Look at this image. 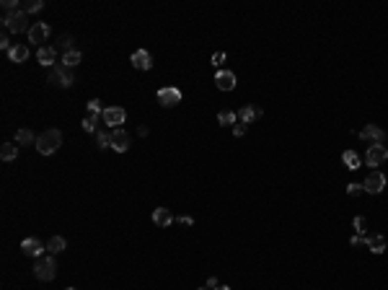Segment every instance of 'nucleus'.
Listing matches in <instances>:
<instances>
[{
    "label": "nucleus",
    "mask_w": 388,
    "mask_h": 290,
    "mask_svg": "<svg viewBox=\"0 0 388 290\" xmlns=\"http://www.w3.org/2000/svg\"><path fill=\"white\" fill-rule=\"evenodd\" d=\"M62 145V132L60 130H47L37 137V150L42 156H52L57 153V148Z\"/></svg>",
    "instance_id": "obj_1"
},
{
    "label": "nucleus",
    "mask_w": 388,
    "mask_h": 290,
    "mask_svg": "<svg viewBox=\"0 0 388 290\" xmlns=\"http://www.w3.org/2000/svg\"><path fill=\"white\" fill-rule=\"evenodd\" d=\"M3 26H5L10 34L31 31V26H29V21H26V13H24V10H5V13H3Z\"/></svg>",
    "instance_id": "obj_2"
},
{
    "label": "nucleus",
    "mask_w": 388,
    "mask_h": 290,
    "mask_svg": "<svg viewBox=\"0 0 388 290\" xmlns=\"http://www.w3.org/2000/svg\"><path fill=\"white\" fill-rule=\"evenodd\" d=\"M34 275H37V280H42V283L54 280V275H57L54 257H39L37 259V267H34Z\"/></svg>",
    "instance_id": "obj_3"
},
{
    "label": "nucleus",
    "mask_w": 388,
    "mask_h": 290,
    "mask_svg": "<svg viewBox=\"0 0 388 290\" xmlns=\"http://www.w3.org/2000/svg\"><path fill=\"white\" fill-rule=\"evenodd\" d=\"M49 83H52V86H60V88H70V86L75 83L73 70H70V67H65L62 62L54 65L52 70H49Z\"/></svg>",
    "instance_id": "obj_4"
},
{
    "label": "nucleus",
    "mask_w": 388,
    "mask_h": 290,
    "mask_svg": "<svg viewBox=\"0 0 388 290\" xmlns=\"http://www.w3.org/2000/svg\"><path fill=\"white\" fill-rule=\"evenodd\" d=\"M101 117H104V124H109L111 130H117V127L127 119V112H124L122 107H109V109L101 112Z\"/></svg>",
    "instance_id": "obj_5"
},
{
    "label": "nucleus",
    "mask_w": 388,
    "mask_h": 290,
    "mask_svg": "<svg viewBox=\"0 0 388 290\" xmlns=\"http://www.w3.org/2000/svg\"><path fill=\"white\" fill-rule=\"evenodd\" d=\"M362 187H365V192H368V194H381L386 189V176H383L381 171H370Z\"/></svg>",
    "instance_id": "obj_6"
},
{
    "label": "nucleus",
    "mask_w": 388,
    "mask_h": 290,
    "mask_svg": "<svg viewBox=\"0 0 388 290\" xmlns=\"http://www.w3.org/2000/svg\"><path fill=\"white\" fill-rule=\"evenodd\" d=\"M158 101H161V107L171 109V107H176V104H181V91L174 86H166V88L158 91Z\"/></svg>",
    "instance_id": "obj_7"
},
{
    "label": "nucleus",
    "mask_w": 388,
    "mask_h": 290,
    "mask_svg": "<svg viewBox=\"0 0 388 290\" xmlns=\"http://www.w3.org/2000/svg\"><path fill=\"white\" fill-rule=\"evenodd\" d=\"M111 150H117V153H127V150H130V135H127V130H122V127L111 130Z\"/></svg>",
    "instance_id": "obj_8"
},
{
    "label": "nucleus",
    "mask_w": 388,
    "mask_h": 290,
    "mask_svg": "<svg viewBox=\"0 0 388 290\" xmlns=\"http://www.w3.org/2000/svg\"><path fill=\"white\" fill-rule=\"evenodd\" d=\"M360 137H362V140H368V143H373V145H383L386 132L381 130L378 124H368V127H365V130L360 132Z\"/></svg>",
    "instance_id": "obj_9"
},
{
    "label": "nucleus",
    "mask_w": 388,
    "mask_h": 290,
    "mask_svg": "<svg viewBox=\"0 0 388 290\" xmlns=\"http://www.w3.org/2000/svg\"><path fill=\"white\" fill-rule=\"evenodd\" d=\"M130 62H132V67H138V70H150V67H153V60H150V52H147V50L132 52Z\"/></svg>",
    "instance_id": "obj_10"
},
{
    "label": "nucleus",
    "mask_w": 388,
    "mask_h": 290,
    "mask_svg": "<svg viewBox=\"0 0 388 290\" xmlns=\"http://www.w3.org/2000/svg\"><path fill=\"white\" fill-rule=\"evenodd\" d=\"M44 249H47V246H44L39 238H26V241H21V251H24L26 257H37V259H39Z\"/></svg>",
    "instance_id": "obj_11"
},
{
    "label": "nucleus",
    "mask_w": 388,
    "mask_h": 290,
    "mask_svg": "<svg viewBox=\"0 0 388 290\" xmlns=\"http://www.w3.org/2000/svg\"><path fill=\"white\" fill-rule=\"evenodd\" d=\"M215 83H218L220 91H233V88H236V73H231V70H218V75H215Z\"/></svg>",
    "instance_id": "obj_12"
},
{
    "label": "nucleus",
    "mask_w": 388,
    "mask_h": 290,
    "mask_svg": "<svg viewBox=\"0 0 388 290\" xmlns=\"http://www.w3.org/2000/svg\"><path fill=\"white\" fill-rule=\"evenodd\" d=\"M37 60H39V65H44V67H54V62H57V50H54V47H39V50H37Z\"/></svg>",
    "instance_id": "obj_13"
},
{
    "label": "nucleus",
    "mask_w": 388,
    "mask_h": 290,
    "mask_svg": "<svg viewBox=\"0 0 388 290\" xmlns=\"http://www.w3.org/2000/svg\"><path fill=\"white\" fill-rule=\"evenodd\" d=\"M386 161V148L383 145H370L368 148V156H365V164L368 166H378Z\"/></svg>",
    "instance_id": "obj_14"
},
{
    "label": "nucleus",
    "mask_w": 388,
    "mask_h": 290,
    "mask_svg": "<svg viewBox=\"0 0 388 290\" xmlns=\"http://www.w3.org/2000/svg\"><path fill=\"white\" fill-rule=\"evenodd\" d=\"M261 107H251V104H246V107H241V112H238V119H241L243 124H248V122H254V119H259L261 117Z\"/></svg>",
    "instance_id": "obj_15"
},
{
    "label": "nucleus",
    "mask_w": 388,
    "mask_h": 290,
    "mask_svg": "<svg viewBox=\"0 0 388 290\" xmlns=\"http://www.w3.org/2000/svg\"><path fill=\"white\" fill-rule=\"evenodd\" d=\"M153 223L161 226V228H166V226L174 223V215H171L168 207H155V210H153Z\"/></svg>",
    "instance_id": "obj_16"
},
{
    "label": "nucleus",
    "mask_w": 388,
    "mask_h": 290,
    "mask_svg": "<svg viewBox=\"0 0 388 290\" xmlns=\"http://www.w3.org/2000/svg\"><path fill=\"white\" fill-rule=\"evenodd\" d=\"M49 31H52V29H49L47 24H31V31H29V42H34V44H37V42H44V39L49 37Z\"/></svg>",
    "instance_id": "obj_17"
},
{
    "label": "nucleus",
    "mask_w": 388,
    "mask_h": 290,
    "mask_svg": "<svg viewBox=\"0 0 388 290\" xmlns=\"http://www.w3.org/2000/svg\"><path fill=\"white\" fill-rule=\"evenodd\" d=\"M8 57H10V62H26L29 60V47L26 44H13V50L8 52Z\"/></svg>",
    "instance_id": "obj_18"
},
{
    "label": "nucleus",
    "mask_w": 388,
    "mask_h": 290,
    "mask_svg": "<svg viewBox=\"0 0 388 290\" xmlns=\"http://www.w3.org/2000/svg\"><path fill=\"white\" fill-rule=\"evenodd\" d=\"M341 164H344L349 171H357L362 166V158L355 153V150H344V153H341Z\"/></svg>",
    "instance_id": "obj_19"
},
{
    "label": "nucleus",
    "mask_w": 388,
    "mask_h": 290,
    "mask_svg": "<svg viewBox=\"0 0 388 290\" xmlns=\"http://www.w3.org/2000/svg\"><path fill=\"white\" fill-rule=\"evenodd\" d=\"M368 249H370L373 254H383V251H386V236H381V233L368 236Z\"/></svg>",
    "instance_id": "obj_20"
},
{
    "label": "nucleus",
    "mask_w": 388,
    "mask_h": 290,
    "mask_svg": "<svg viewBox=\"0 0 388 290\" xmlns=\"http://www.w3.org/2000/svg\"><path fill=\"white\" fill-rule=\"evenodd\" d=\"M81 60H83V55L78 52V50H70V52H65V55H62V60H60V62H62L65 67H70V70H73L75 65H81Z\"/></svg>",
    "instance_id": "obj_21"
},
{
    "label": "nucleus",
    "mask_w": 388,
    "mask_h": 290,
    "mask_svg": "<svg viewBox=\"0 0 388 290\" xmlns=\"http://www.w3.org/2000/svg\"><path fill=\"white\" fill-rule=\"evenodd\" d=\"M16 145H37V137H34V132L31 130H18L16 132Z\"/></svg>",
    "instance_id": "obj_22"
},
{
    "label": "nucleus",
    "mask_w": 388,
    "mask_h": 290,
    "mask_svg": "<svg viewBox=\"0 0 388 290\" xmlns=\"http://www.w3.org/2000/svg\"><path fill=\"white\" fill-rule=\"evenodd\" d=\"M65 246H67V241H65L62 236H52V238L47 241V251H49V254H60V251H65Z\"/></svg>",
    "instance_id": "obj_23"
},
{
    "label": "nucleus",
    "mask_w": 388,
    "mask_h": 290,
    "mask_svg": "<svg viewBox=\"0 0 388 290\" xmlns=\"http://www.w3.org/2000/svg\"><path fill=\"white\" fill-rule=\"evenodd\" d=\"M83 130H86V132H98V112H88V114H86Z\"/></svg>",
    "instance_id": "obj_24"
},
{
    "label": "nucleus",
    "mask_w": 388,
    "mask_h": 290,
    "mask_svg": "<svg viewBox=\"0 0 388 290\" xmlns=\"http://www.w3.org/2000/svg\"><path fill=\"white\" fill-rule=\"evenodd\" d=\"M16 156H18V145L3 143V148H0V158H3V161H16Z\"/></svg>",
    "instance_id": "obj_25"
},
{
    "label": "nucleus",
    "mask_w": 388,
    "mask_h": 290,
    "mask_svg": "<svg viewBox=\"0 0 388 290\" xmlns=\"http://www.w3.org/2000/svg\"><path fill=\"white\" fill-rule=\"evenodd\" d=\"M96 145H98V150L111 148V132H106V130H98V132H96Z\"/></svg>",
    "instance_id": "obj_26"
},
{
    "label": "nucleus",
    "mask_w": 388,
    "mask_h": 290,
    "mask_svg": "<svg viewBox=\"0 0 388 290\" xmlns=\"http://www.w3.org/2000/svg\"><path fill=\"white\" fill-rule=\"evenodd\" d=\"M236 119H238V114H236V112H228V109H223V112L218 114V122H220V124H236Z\"/></svg>",
    "instance_id": "obj_27"
},
{
    "label": "nucleus",
    "mask_w": 388,
    "mask_h": 290,
    "mask_svg": "<svg viewBox=\"0 0 388 290\" xmlns=\"http://www.w3.org/2000/svg\"><path fill=\"white\" fill-rule=\"evenodd\" d=\"M57 47L62 50V55H65V52H70V50H73V37H70V34H62L60 42H57Z\"/></svg>",
    "instance_id": "obj_28"
},
{
    "label": "nucleus",
    "mask_w": 388,
    "mask_h": 290,
    "mask_svg": "<svg viewBox=\"0 0 388 290\" xmlns=\"http://www.w3.org/2000/svg\"><path fill=\"white\" fill-rule=\"evenodd\" d=\"M352 226H355L357 233H365V231H368V218H365V215H357L355 220H352Z\"/></svg>",
    "instance_id": "obj_29"
},
{
    "label": "nucleus",
    "mask_w": 388,
    "mask_h": 290,
    "mask_svg": "<svg viewBox=\"0 0 388 290\" xmlns=\"http://www.w3.org/2000/svg\"><path fill=\"white\" fill-rule=\"evenodd\" d=\"M42 8H44L42 0H29V3H24V13H37Z\"/></svg>",
    "instance_id": "obj_30"
},
{
    "label": "nucleus",
    "mask_w": 388,
    "mask_h": 290,
    "mask_svg": "<svg viewBox=\"0 0 388 290\" xmlns=\"http://www.w3.org/2000/svg\"><path fill=\"white\" fill-rule=\"evenodd\" d=\"M3 10H24V3H18V0H3Z\"/></svg>",
    "instance_id": "obj_31"
},
{
    "label": "nucleus",
    "mask_w": 388,
    "mask_h": 290,
    "mask_svg": "<svg viewBox=\"0 0 388 290\" xmlns=\"http://www.w3.org/2000/svg\"><path fill=\"white\" fill-rule=\"evenodd\" d=\"M0 50H5V52H10V50H13V44H10L8 31H3V34H0Z\"/></svg>",
    "instance_id": "obj_32"
},
{
    "label": "nucleus",
    "mask_w": 388,
    "mask_h": 290,
    "mask_svg": "<svg viewBox=\"0 0 388 290\" xmlns=\"http://www.w3.org/2000/svg\"><path fill=\"white\" fill-rule=\"evenodd\" d=\"M362 192H365L362 184H349V187H347V194H349V197H360Z\"/></svg>",
    "instance_id": "obj_33"
},
{
    "label": "nucleus",
    "mask_w": 388,
    "mask_h": 290,
    "mask_svg": "<svg viewBox=\"0 0 388 290\" xmlns=\"http://www.w3.org/2000/svg\"><path fill=\"white\" fill-rule=\"evenodd\" d=\"M349 243H352V246H368V236L357 233V236H352V238H349Z\"/></svg>",
    "instance_id": "obj_34"
},
{
    "label": "nucleus",
    "mask_w": 388,
    "mask_h": 290,
    "mask_svg": "<svg viewBox=\"0 0 388 290\" xmlns=\"http://www.w3.org/2000/svg\"><path fill=\"white\" fill-rule=\"evenodd\" d=\"M223 62H225V52H215V55H212V65L220 67Z\"/></svg>",
    "instance_id": "obj_35"
},
{
    "label": "nucleus",
    "mask_w": 388,
    "mask_h": 290,
    "mask_svg": "<svg viewBox=\"0 0 388 290\" xmlns=\"http://www.w3.org/2000/svg\"><path fill=\"white\" fill-rule=\"evenodd\" d=\"M233 135H236V137H243V135H246V124H243V122L233 124Z\"/></svg>",
    "instance_id": "obj_36"
},
{
    "label": "nucleus",
    "mask_w": 388,
    "mask_h": 290,
    "mask_svg": "<svg viewBox=\"0 0 388 290\" xmlns=\"http://www.w3.org/2000/svg\"><path fill=\"white\" fill-rule=\"evenodd\" d=\"M88 112H101V101L98 99H91L88 101Z\"/></svg>",
    "instance_id": "obj_37"
},
{
    "label": "nucleus",
    "mask_w": 388,
    "mask_h": 290,
    "mask_svg": "<svg viewBox=\"0 0 388 290\" xmlns=\"http://www.w3.org/2000/svg\"><path fill=\"white\" fill-rule=\"evenodd\" d=\"M176 223H179V226H194V220L184 215V218H176Z\"/></svg>",
    "instance_id": "obj_38"
},
{
    "label": "nucleus",
    "mask_w": 388,
    "mask_h": 290,
    "mask_svg": "<svg viewBox=\"0 0 388 290\" xmlns=\"http://www.w3.org/2000/svg\"><path fill=\"white\" fill-rule=\"evenodd\" d=\"M215 288H220L218 277H210V280H207V290H215Z\"/></svg>",
    "instance_id": "obj_39"
},
{
    "label": "nucleus",
    "mask_w": 388,
    "mask_h": 290,
    "mask_svg": "<svg viewBox=\"0 0 388 290\" xmlns=\"http://www.w3.org/2000/svg\"><path fill=\"white\" fill-rule=\"evenodd\" d=\"M215 290H231V288H228V285H220V288H215Z\"/></svg>",
    "instance_id": "obj_40"
},
{
    "label": "nucleus",
    "mask_w": 388,
    "mask_h": 290,
    "mask_svg": "<svg viewBox=\"0 0 388 290\" xmlns=\"http://www.w3.org/2000/svg\"><path fill=\"white\" fill-rule=\"evenodd\" d=\"M386 158H388V148H386Z\"/></svg>",
    "instance_id": "obj_41"
},
{
    "label": "nucleus",
    "mask_w": 388,
    "mask_h": 290,
    "mask_svg": "<svg viewBox=\"0 0 388 290\" xmlns=\"http://www.w3.org/2000/svg\"><path fill=\"white\" fill-rule=\"evenodd\" d=\"M67 290H75V288H67Z\"/></svg>",
    "instance_id": "obj_42"
},
{
    "label": "nucleus",
    "mask_w": 388,
    "mask_h": 290,
    "mask_svg": "<svg viewBox=\"0 0 388 290\" xmlns=\"http://www.w3.org/2000/svg\"><path fill=\"white\" fill-rule=\"evenodd\" d=\"M199 290H204V288H199Z\"/></svg>",
    "instance_id": "obj_43"
}]
</instances>
